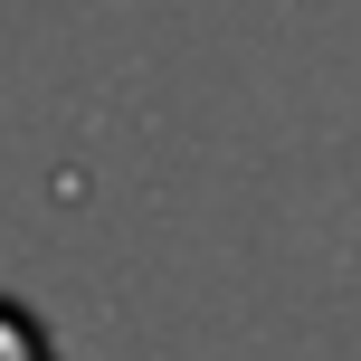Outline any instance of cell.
Instances as JSON below:
<instances>
[{
  "instance_id": "6da1fadb",
  "label": "cell",
  "mask_w": 361,
  "mask_h": 361,
  "mask_svg": "<svg viewBox=\"0 0 361 361\" xmlns=\"http://www.w3.org/2000/svg\"><path fill=\"white\" fill-rule=\"evenodd\" d=\"M0 361H57L48 324H38L29 305H10V295H0Z\"/></svg>"
}]
</instances>
